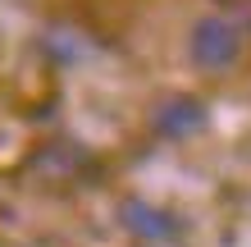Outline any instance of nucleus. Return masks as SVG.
Listing matches in <instances>:
<instances>
[{"label":"nucleus","instance_id":"obj_1","mask_svg":"<svg viewBox=\"0 0 251 247\" xmlns=\"http://www.w3.org/2000/svg\"><path fill=\"white\" fill-rule=\"evenodd\" d=\"M242 55V32L238 23L224 19V14H201L187 32V60L201 69V74H224V69L238 64Z\"/></svg>","mask_w":251,"mask_h":247},{"label":"nucleus","instance_id":"obj_4","mask_svg":"<svg viewBox=\"0 0 251 247\" xmlns=\"http://www.w3.org/2000/svg\"><path fill=\"white\" fill-rule=\"evenodd\" d=\"M146 247H160V243H146Z\"/></svg>","mask_w":251,"mask_h":247},{"label":"nucleus","instance_id":"obj_3","mask_svg":"<svg viewBox=\"0 0 251 247\" xmlns=\"http://www.w3.org/2000/svg\"><path fill=\"white\" fill-rule=\"evenodd\" d=\"M151 124H155V133H165V137H187V133H197L205 124V106L197 96H169L165 106H155Z\"/></svg>","mask_w":251,"mask_h":247},{"label":"nucleus","instance_id":"obj_2","mask_svg":"<svg viewBox=\"0 0 251 247\" xmlns=\"http://www.w3.org/2000/svg\"><path fill=\"white\" fill-rule=\"evenodd\" d=\"M124 224L132 229L137 238L146 243H169V238H178L183 234V224H178V215H169V211H160L151 206V201H124Z\"/></svg>","mask_w":251,"mask_h":247}]
</instances>
